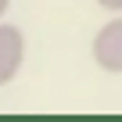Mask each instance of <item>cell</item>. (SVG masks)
Listing matches in <instances>:
<instances>
[{
	"instance_id": "4",
	"label": "cell",
	"mask_w": 122,
	"mask_h": 122,
	"mask_svg": "<svg viewBox=\"0 0 122 122\" xmlns=\"http://www.w3.org/2000/svg\"><path fill=\"white\" fill-rule=\"evenodd\" d=\"M7 7H11V0H0V22H4V15H7Z\"/></svg>"
},
{
	"instance_id": "2",
	"label": "cell",
	"mask_w": 122,
	"mask_h": 122,
	"mask_svg": "<svg viewBox=\"0 0 122 122\" xmlns=\"http://www.w3.org/2000/svg\"><path fill=\"white\" fill-rule=\"evenodd\" d=\"M25 65V36L18 25L0 22V86H7Z\"/></svg>"
},
{
	"instance_id": "1",
	"label": "cell",
	"mask_w": 122,
	"mask_h": 122,
	"mask_svg": "<svg viewBox=\"0 0 122 122\" xmlns=\"http://www.w3.org/2000/svg\"><path fill=\"white\" fill-rule=\"evenodd\" d=\"M90 57L93 65L108 76H122V15H111V22H104L93 32L90 43Z\"/></svg>"
},
{
	"instance_id": "3",
	"label": "cell",
	"mask_w": 122,
	"mask_h": 122,
	"mask_svg": "<svg viewBox=\"0 0 122 122\" xmlns=\"http://www.w3.org/2000/svg\"><path fill=\"white\" fill-rule=\"evenodd\" d=\"M97 7H104L111 15H122V0H97Z\"/></svg>"
}]
</instances>
